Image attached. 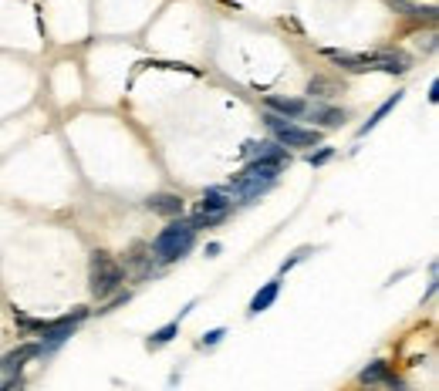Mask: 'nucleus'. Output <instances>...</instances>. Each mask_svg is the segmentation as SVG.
<instances>
[{
    "mask_svg": "<svg viewBox=\"0 0 439 391\" xmlns=\"http://www.w3.org/2000/svg\"><path fill=\"white\" fill-rule=\"evenodd\" d=\"M193 240H197V229L189 223H169L156 240H152V253H156V260L159 263H172V260H180V256H186L189 250H193Z\"/></svg>",
    "mask_w": 439,
    "mask_h": 391,
    "instance_id": "1",
    "label": "nucleus"
},
{
    "mask_svg": "<svg viewBox=\"0 0 439 391\" xmlns=\"http://www.w3.org/2000/svg\"><path fill=\"white\" fill-rule=\"evenodd\" d=\"M122 280H125V270L105 250H95L91 253V294L95 297H108V294H115L122 287Z\"/></svg>",
    "mask_w": 439,
    "mask_h": 391,
    "instance_id": "2",
    "label": "nucleus"
},
{
    "mask_svg": "<svg viewBox=\"0 0 439 391\" xmlns=\"http://www.w3.org/2000/svg\"><path fill=\"white\" fill-rule=\"evenodd\" d=\"M267 125H271L274 138H277L281 145H288V149H308V145H318L321 142L318 128H301V125H294V121L284 119V115H267Z\"/></svg>",
    "mask_w": 439,
    "mask_h": 391,
    "instance_id": "3",
    "label": "nucleus"
},
{
    "mask_svg": "<svg viewBox=\"0 0 439 391\" xmlns=\"http://www.w3.org/2000/svg\"><path fill=\"white\" fill-rule=\"evenodd\" d=\"M85 317H88V311H85V307H75L71 314L58 317V320H45V324H41V334H45L47 344H58V341H64V337H71V331H75Z\"/></svg>",
    "mask_w": 439,
    "mask_h": 391,
    "instance_id": "4",
    "label": "nucleus"
},
{
    "mask_svg": "<svg viewBox=\"0 0 439 391\" xmlns=\"http://www.w3.org/2000/svg\"><path fill=\"white\" fill-rule=\"evenodd\" d=\"M146 210L159 212V216H182V199L172 193H156L146 199Z\"/></svg>",
    "mask_w": 439,
    "mask_h": 391,
    "instance_id": "5",
    "label": "nucleus"
},
{
    "mask_svg": "<svg viewBox=\"0 0 439 391\" xmlns=\"http://www.w3.org/2000/svg\"><path fill=\"white\" fill-rule=\"evenodd\" d=\"M304 115H308L311 121H321L324 128H338V125H345V119H349L345 108H324V105L304 108Z\"/></svg>",
    "mask_w": 439,
    "mask_h": 391,
    "instance_id": "6",
    "label": "nucleus"
},
{
    "mask_svg": "<svg viewBox=\"0 0 439 391\" xmlns=\"http://www.w3.org/2000/svg\"><path fill=\"white\" fill-rule=\"evenodd\" d=\"M277 294H281V280H271V284H264V290H257V294H254V301H250V307H247V314H250V317L264 314V311H267V307L277 301Z\"/></svg>",
    "mask_w": 439,
    "mask_h": 391,
    "instance_id": "7",
    "label": "nucleus"
},
{
    "mask_svg": "<svg viewBox=\"0 0 439 391\" xmlns=\"http://www.w3.org/2000/svg\"><path fill=\"white\" fill-rule=\"evenodd\" d=\"M267 108H274V112H281L284 119H298V115H304V102L301 98H281V95H267Z\"/></svg>",
    "mask_w": 439,
    "mask_h": 391,
    "instance_id": "8",
    "label": "nucleus"
},
{
    "mask_svg": "<svg viewBox=\"0 0 439 391\" xmlns=\"http://www.w3.org/2000/svg\"><path fill=\"white\" fill-rule=\"evenodd\" d=\"M37 354V344H24V347H17V351H11L4 361H0V371H21V364L30 361Z\"/></svg>",
    "mask_w": 439,
    "mask_h": 391,
    "instance_id": "9",
    "label": "nucleus"
},
{
    "mask_svg": "<svg viewBox=\"0 0 439 391\" xmlns=\"http://www.w3.org/2000/svg\"><path fill=\"white\" fill-rule=\"evenodd\" d=\"M399 102H402V91H395V95H389V102H382L379 108H375V115H372V119L365 121L362 128H358V136H368V132H372V128H375V125H379L382 119H385V115H389V112H392L395 105H399Z\"/></svg>",
    "mask_w": 439,
    "mask_h": 391,
    "instance_id": "10",
    "label": "nucleus"
},
{
    "mask_svg": "<svg viewBox=\"0 0 439 391\" xmlns=\"http://www.w3.org/2000/svg\"><path fill=\"white\" fill-rule=\"evenodd\" d=\"M199 210L203 212H227L230 210V199L223 189H206L203 193V203H199Z\"/></svg>",
    "mask_w": 439,
    "mask_h": 391,
    "instance_id": "11",
    "label": "nucleus"
},
{
    "mask_svg": "<svg viewBox=\"0 0 439 391\" xmlns=\"http://www.w3.org/2000/svg\"><path fill=\"white\" fill-rule=\"evenodd\" d=\"M358 381H362V385H375V381H389V385H399V378L389 375V364H385V361H375L372 368H365L362 375H358Z\"/></svg>",
    "mask_w": 439,
    "mask_h": 391,
    "instance_id": "12",
    "label": "nucleus"
},
{
    "mask_svg": "<svg viewBox=\"0 0 439 391\" xmlns=\"http://www.w3.org/2000/svg\"><path fill=\"white\" fill-rule=\"evenodd\" d=\"M338 81H328V78H311V81H308V95H311V98H334V95H338Z\"/></svg>",
    "mask_w": 439,
    "mask_h": 391,
    "instance_id": "13",
    "label": "nucleus"
},
{
    "mask_svg": "<svg viewBox=\"0 0 439 391\" xmlns=\"http://www.w3.org/2000/svg\"><path fill=\"white\" fill-rule=\"evenodd\" d=\"M176 331H180V320H169L166 327H159V331H156V334L149 337V351H156V347L169 344V341L176 337Z\"/></svg>",
    "mask_w": 439,
    "mask_h": 391,
    "instance_id": "14",
    "label": "nucleus"
},
{
    "mask_svg": "<svg viewBox=\"0 0 439 391\" xmlns=\"http://www.w3.org/2000/svg\"><path fill=\"white\" fill-rule=\"evenodd\" d=\"M146 253H152L149 243H136V246L129 250V263H132V267H142V263H146Z\"/></svg>",
    "mask_w": 439,
    "mask_h": 391,
    "instance_id": "15",
    "label": "nucleus"
},
{
    "mask_svg": "<svg viewBox=\"0 0 439 391\" xmlns=\"http://www.w3.org/2000/svg\"><path fill=\"white\" fill-rule=\"evenodd\" d=\"M308 253H311V246H301L298 253H291V260H284V263H281V273H288L291 267H294V263H301V260H304Z\"/></svg>",
    "mask_w": 439,
    "mask_h": 391,
    "instance_id": "16",
    "label": "nucleus"
},
{
    "mask_svg": "<svg viewBox=\"0 0 439 391\" xmlns=\"http://www.w3.org/2000/svg\"><path fill=\"white\" fill-rule=\"evenodd\" d=\"M332 155H334V149H321V152H315V155H308V166H324Z\"/></svg>",
    "mask_w": 439,
    "mask_h": 391,
    "instance_id": "17",
    "label": "nucleus"
},
{
    "mask_svg": "<svg viewBox=\"0 0 439 391\" xmlns=\"http://www.w3.org/2000/svg\"><path fill=\"white\" fill-rule=\"evenodd\" d=\"M129 297H132L129 290H125V294H115V297L105 303V311H98V314H108V311H115V307H122V303H129Z\"/></svg>",
    "mask_w": 439,
    "mask_h": 391,
    "instance_id": "18",
    "label": "nucleus"
},
{
    "mask_svg": "<svg viewBox=\"0 0 439 391\" xmlns=\"http://www.w3.org/2000/svg\"><path fill=\"white\" fill-rule=\"evenodd\" d=\"M223 337V327H216V331H206V337H203V347H213L216 341Z\"/></svg>",
    "mask_w": 439,
    "mask_h": 391,
    "instance_id": "19",
    "label": "nucleus"
},
{
    "mask_svg": "<svg viewBox=\"0 0 439 391\" xmlns=\"http://www.w3.org/2000/svg\"><path fill=\"white\" fill-rule=\"evenodd\" d=\"M220 250H223L220 243H210V246H206V256H216V253H220Z\"/></svg>",
    "mask_w": 439,
    "mask_h": 391,
    "instance_id": "20",
    "label": "nucleus"
}]
</instances>
